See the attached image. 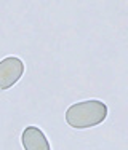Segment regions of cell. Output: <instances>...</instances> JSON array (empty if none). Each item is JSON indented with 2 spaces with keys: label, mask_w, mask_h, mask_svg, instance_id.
<instances>
[{
  "label": "cell",
  "mask_w": 128,
  "mask_h": 150,
  "mask_svg": "<svg viewBox=\"0 0 128 150\" xmlns=\"http://www.w3.org/2000/svg\"><path fill=\"white\" fill-rule=\"evenodd\" d=\"M107 117V105L99 99H88L72 104L66 110V121L70 128L87 129L101 125Z\"/></svg>",
  "instance_id": "obj_1"
},
{
  "label": "cell",
  "mask_w": 128,
  "mask_h": 150,
  "mask_svg": "<svg viewBox=\"0 0 128 150\" xmlns=\"http://www.w3.org/2000/svg\"><path fill=\"white\" fill-rule=\"evenodd\" d=\"M24 74V62L18 56H8L0 61V90H8L18 83Z\"/></svg>",
  "instance_id": "obj_2"
},
{
  "label": "cell",
  "mask_w": 128,
  "mask_h": 150,
  "mask_svg": "<svg viewBox=\"0 0 128 150\" xmlns=\"http://www.w3.org/2000/svg\"><path fill=\"white\" fill-rule=\"evenodd\" d=\"M21 142L24 150H51L47 136L37 126H27L21 134Z\"/></svg>",
  "instance_id": "obj_3"
}]
</instances>
